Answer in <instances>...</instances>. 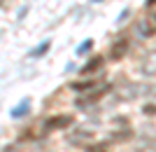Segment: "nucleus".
Here are the masks:
<instances>
[{
	"label": "nucleus",
	"instance_id": "f03ea898",
	"mask_svg": "<svg viewBox=\"0 0 156 152\" xmlns=\"http://www.w3.org/2000/svg\"><path fill=\"white\" fill-rule=\"evenodd\" d=\"M72 124V115H56V117L44 122V131H56V129H65Z\"/></svg>",
	"mask_w": 156,
	"mask_h": 152
},
{
	"label": "nucleus",
	"instance_id": "1a4fd4ad",
	"mask_svg": "<svg viewBox=\"0 0 156 152\" xmlns=\"http://www.w3.org/2000/svg\"><path fill=\"white\" fill-rule=\"evenodd\" d=\"M147 5H156V0H147Z\"/></svg>",
	"mask_w": 156,
	"mask_h": 152
},
{
	"label": "nucleus",
	"instance_id": "39448f33",
	"mask_svg": "<svg viewBox=\"0 0 156 152\" xmlns=\"http://www.w3.org/2000/svg\"><path fill=\"white\" fill-rule=\"evenodd\" d=\"M28 110H30V101H28V98H23V101L19 103V106H16V108L12 110V117H14V119H19V117H23V115H26Z\"/></svg>",
	"mask_w": 156,
	"mask_h": 152
},
{
	"label": "nucleus",
	"instance_id": "0eeeda50",
	"mask_svg": "<svg viewBox=\"0 0 156 152\" xmlns=\"http://www.w3.org/2000/svg\"><path fill=\"white\" fill-rule=\"evenodd\" d=\"M47 49H49V42H42L40 47H35V49L30 52V56H40V54H44Z\"/></svg>",
	"mask_w": 156,
	"mask_h": 152
},
{
	"label": "nucleus",
	"instance_id": "7ed1b4c3",
	"mask_svg": "<svg viewBox=\"0 0 156 152\" xmlns=\"http://www.w3.org/2000/svg\"><path fill=\"white\" fill-rule=\"evenodd\" d=\"M126 52H128V40L119 38L117 42L112 45V49H110V59L112 61H119V59H124V56H126Z\"/></svg>",
	"mask_w": 156,
	"mask_h": 152
},
{
	"label": "nucleus",
	"instance_id": "9d476101",
	"mask_svg": "<svg viewBox=\"0 0 156 152\" xmlns=\"http://www.w3.org/2000/svg\"><path fill=\"white\" fill-rule=\"evenodd\" d=\"M93 2H98V0H93Z\"/></svg>",
	"mask_w": 156,
	"mask_h": 152
},
{
	"label": "nucleus",
	"instance_id": "6e6552de",
	"mask_svg": "<svg viewBox=\"0 0 156 152\" xmlns=\"http://www.w3.org/2000/svg\"><path fill=\"white\" fill-rule=\"evenodd\" d=\"M89 49H91V42H84V45H79V47H77V52H79V54L89 52Z\"/></svg>",
	"mask_w": 156,
	"mask_h": 152
},
{
	"label": "nucleus",
	"instance_id": "20e7f679",
	"mask_svg": "<svg viewBox=\"0 0 156 152\" xmlns=\"http://www.w3.org/2000/svg\"><path fill=\"white\" fill-rule=\"evenodd\" d=\"M100 84V80H86V82H72V89L75 91H91Z\"/></svg>",
	"mask_w": 156,
	"mask_h": 152
},
{
	"label": "nucleus",
	"instance_id": "423d86ee",
	"mask_svg": "<svg viewBox=\"0 0 156 152\" xmlns=\"http://www.w3.org/2000/svg\"><path fill=\"white\" fill-rule=\"evenodd\" d=\"M100 66H103V59L98 56V59H93L91 63H86V66L82 68V73H93V70H96V68H100Z\"/></svg>",
	"mask_w": 156,
	"mask_h": 152
},
{
	"label": "nucleus",
	"instance_id": "f257e3e1",
	"mask_svg": "<svg viewBox=\"0 0 156 152\" xmlns=\"http://www.w3.org/2000/svg\"><path fill=\"white\" fill-rule=\"evenodd\" d=\"M137 33L142 35V38H151V35H156V12L147 14V17L140 21V26H137Z\"/></svg>",
	"mask_w": 156,
	"mask_h": 152
}]
</instances>
